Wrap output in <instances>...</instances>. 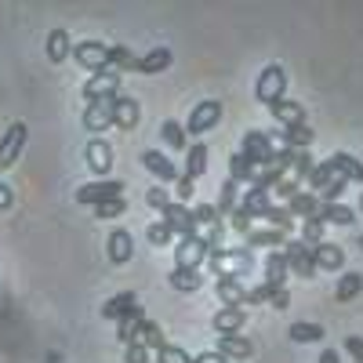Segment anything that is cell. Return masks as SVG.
I'll return each instance as SVG.
<instances>
[{"label":"cell","instance_id":"6f0895ef","mask_svg":"<svg viewBox=\"0 0 363 363\" xmlns=\"http://www.w3.org/2000/svg\"><path fill=\"white\" fill-rule=\"evenodd\" d=\"M269 306H272V309H287V306H291V294H287V287H280V291H272V298H269Z\"/></svg>","mask_w":363,"mask_h":363},{"label":"cell","instance_id":"b9f144b4","mask_svg":"<svg viewBox=\"0 0 363 363\" xmlns=\"http://www.w3.org/2000/svg\"><path fill=\"white\" fill-rule=\"evenodd\" d=\"M66 55H69V33L66 29H55V33L48 37V58L51 62H62Z\"/></svg>","mask_w":363,"mask_h":363},{"label":"cell","instance_id":"ee69618b","mask_svg":"<svg viewBox=\"0 0 363 363\" xmlns=\"http://www.w3.org/2000/svg\"><path fill=\"white\" fill-rule=\"evenodd\" d=\"M145 240H149L153 247H171L174 233H171V225H167V222H153V225L145 229Z\"/></svg>","mask_w":363,"mask_h":363},{"label":"cell","instance_id":"d4e9b609","mask_svg":"<svg viewBox=\"0 0 363 363\" xmlns=\"http://www.w3.org/2000/svg\"><path fill=\"white\" fill-rule=\"evenodd\" d=\"M135 306H138V294L135 291H120V294H113L106 306H102V316L106 320H120V316H128Z\"/></svg>","mask_w":363,"mask_h":363},{"label":"cell","instance_id":"5b68a950","mask_svg":"<svg viewBox=\"0 0 363 363\" xmlns=\"http://www.w3.org/2000/svg\"><path fill=\"white\" fill-rule=\"evenodd\" d=\"M284 255H287V265H291V277H301V280L316 277V258H313V251L301 244V240H287Z\"/></svg>","mask_w":363,"mask_h":363},{"label":"cell","instance_id":"2e32d148","mask_svg":"<svg viewBox=\"0 0 363 363\" xmlns=\"http://www.w3.org/2000/svg\"><path fill=\"white\" fill-rule=\"evenodd\" d=\"M215 294L222 298V306H233V309H244V301H247V287L240 280H233V277H218Z\"/></svg>","mask_w":363,"mask_h":363},{"label":"cell","instance_id":"30bf717a","mask_svg":"<svg viewBox=\"0 0 363 363\" xmlns=\"http://www.w3.org/2000/svg\"><path fill=\"white\" fill-rule=\"evenodd\" d=\"M73 55H77V62L84 69H91V73L109 69V44H102V40H84V44L73 48Z\"/></svg>","mask_w":363,"mask_h":363},{"label":"cell","instance_id":"d6a6232c","mask_svg":"<svg viewBox=\"0 0 363 363\" xmlns=\"http://www.w3.org/2000/svg\"><path fill=\"white\" fill-rule=\"evenodd\" d=\"M207 157H211V153H207V145H203V142H193V149L186 153V171H182V174L196 182V178L207 171Z\"/></svg>","mask_w":363,"mask_h":363},{"label":"cell","instance_id":"4dcf8cb0","mask_svg":"<svg viewBox=\"0 0 363 363\" xmlns=\"http://www.w3.org/2000/svg\"><path fill=\"white\" fill-rule=\"evenodd\" d=\"M236 207H240V186L233 178H225L222 189H218V200H215V211H218V218H229Z\"/></svg>","mask_w":363,"mask_h":363},{"label":"cell","instance_id":"7c38bea8","mask_svg":"<svg viewBox=\"0 0 363 363\" xmlns=\"http://www.w3.org/2000/svg\"><path fill=\"white\" fill-rule=\"evenodd\" d=\"M106 251H109V262L113 265H128L131 255H135V236L128 229H113L109 240H106Z\"/></svg>","mask_w":363,"mask_h":363},{"label":"cell","instance_id":"52a82bcc","mask_svg":"<svg viewBox=\"0 0 363 363\" xmlns=\"http://www.w3.org/2000/svg\"><path fill=\"white\" fill-rule=\"evenodd\" d=\"M138 160H142V167H145L149 174H153V178L160 182V186H167V182H178V178H182V171L174 167V160H171V157H164L160 149H145V153H142Z\"/></svg>","mask_w":363,"mask_h":363},{"label":"cell","instance_id":"e575fe53","mask_svg":"<svg viewBox=\"0 0 363 363\" xmlns=\"http://www.w3.org/2000/svg\"><path fill=\"white\" fill-rule=\"evenodd\" d=\"M363 291V272H356V269H349L345 277H338V287H335V298L338 301H352L356 294Z\"/></svg>","mask_w":363,"mask_h":363},{"label":"cell","instance_id":"6da1fadb","mask_svg":"<svg viewBox=\"0 0 363 363\" xmlns=\"http://www.w3.org/2000/svg\"><path fill=\"white\" fill-rule=\"evenodd\" d=\"M207 262L218 277H233V280L244 284V277H251V269H255V251H247V247L218 251V255H207Z\"/></svg>","mask_w":363,"mask_h":363},{"label":"cell","instance_id":"74e56055","mask_svg":"<svg viewBox=\"0 0 363 363\" xmlns=\"http://www.w3.org/2000/svg\"><path fill=\"white\" fill-rule=\"evenodd\" d=\"M193 222H196V236L207 233V229H215V225H222L215 203H196V207H193Z\"/></svg>","mask_w":363,"mask_h":363},{"label":"cell","instance_id":"cb8c5ba5","mask_svg":"<svg viewBox=\"0 0 363 363\" xmlns=\"http://www.w3.org/2000/svg\"><path fill=\"white\" fill-rule=\"evenodd\" d=\"M284 207L291 211V218H306V222H309V218L320 215V196H313L309 189H301V193H298L291 203H284Z\"/></svg>","mask_w":363,"mask_h":363},{"label":"cell","instance_id":"7a4b0ae2","mask_svg":"<svg viewBox=\"0 0 363 363\" xmlns=\"http://www.w3.org/2000/svg\"><path fill=\"white\" fill-rule=\"evenodd\" d=\"M284 91H287V69L280 62H269L262 73H258V84H255V99L272 106V102H280L284 99Z\"/></svg>","mask_w":363,"mask_h":363},{"label":"cell","instance_id":"e0dca14e","mask_svg":"<svg viewBox=\"0 0 363 363\" xmlns=\"http://www.w3.org/2000/svg\"><path fill=\"white\" fill-rule=\"evenodd\" d=\"M269 113L280 120V128H298V124H306V106H301V102H291V99L272 102Z\"/></svg>","mask_w":363,"mask_h":363},{"label":"cell","instance_id":"484cf974","mask_svg":"<svg viewBox=\"0 0 363 363\" xmlns=\"http://www.w3.org/2000/svg\"><path fill=\"white\" fill-rule=\"evenodd\" d=\"M313 258H316V269H330V272H338L345 265V251L338 244H327V240L320 247H313Z\"/></svg>","mask_w":363,"mask_h":363},{"label":"cell","instance_id":"7dc6e473","mask_svg":"<svg viewBox=\"0 0 363 363\" xmlns=\"http://www.w3.org/2000/svg\"><path fill=\"white\" fill-rule=\"evenodd\" d=\"M145 203L153 207V211H160V215H164V211H167V207H171L174 200H171V193H167L164 186H153V189H145Z\"/></svg>","mask_w":363,"mask_h":363},{"label":"cell","instance_id":"f1b7e54d","mask_svg":"<svg viewBox=\"0 0 363 363\" xmlns=\"http://www.w3.org/2000/svg\"><path fill=\"white\" fill-rule=\"evenodd\" d=\"M316 222H323V225H352L356 215H352V207H345V203H320Z\"/></svg>","mask_w":363,"mask_h":363},{"label":"cell","instance_id":"9a60e30c","mask_svg":"<svg viewBox=\"0 0 363 363\" xmlns=\"http://www.w3.org/2000/svg\"><path fill=\"white\" fill-rule=\"evenodd\" d=\"M109 124H113V99L87 102V109H84V128H87V131H106Z\"/></svg>","mask_w":363,"mask_h":363},{"label":"cell","instance_id":"f5cc1de1","mask_svg":"<svg viewBox=\"0 0 363 363\" xmlns=\"http://www.w3.org/2000/svg\"><path fill=\"white\" fill-rule=\"evenodd\" d=\"M229 218H233V229H236V233H244V236L251 233V222H255V218H251V211H247V207H236Z\"/></svg>","mask_w":363,"mask_h":363},{"label":"cell","instance_id":"c3c4849f","mask_svg":"<svg viewBox=\"0 0 363 363\" xmlns=\"http://www.w3.org/2000/svg\"><path fill=\"white\" fill-rule=\"evenodd\" d=\"M298 193H301V189H298V182H294L291 174H287L284 182H277V186L269 189V196H277V200H287V203H291V200H294Z\"/></svg>","mask_w":363,"mask_h":363},{"label":"cell","instance_id":"8fae6325","mask_svg":"<svg viewBox=\"0 0 363 363\" xmlns=\"http://www.w3.org/2000/svg\"><path fill=\"white\" fill-rule=\"evenodd\" d=\"M160 222H167L171 225V233L174 236H182V240H189V236H196V222H193V211L186 207V203H171L164 215H160Z\"/></svg>","mask_w":363,"mask_h":363},{"label":"cell","instance_id":"11a10c76","mask_svg":"<svg viewBox=\"0 0 363 363\" xmlns=\"http://www.w3.org/2000/svg\"><path fill=\"white\" fill-rule=\"evenodd\" d=\"M124 363H149V349L145 345H128V352H124Z\"/></svg>","mask_w":363,"mask_h":363},{"label":"cell","instance_id":"1f68e13d","mask_svg":"<svg viewBox=\"0 0 363 363\" xmlns=\"http://www.w3.org/2000/svg\"><path fill=\"white\" fill-rule=\"evenodd\" d=\"M255 174H258V167H255L244 153H233V157H229V178L236 182V186H251Z\"/></svg>","mask_w":363,"mask_h":363},{"label":"cell","instance_id":"5bb4252c","mask_svg":"<svg viewBox=\"0 0 363 363\" xmlns=\"http://www.w3.org/2000/svg\"><path fill=\"white\" fill-rule=\"evenodd\" d=\"M247 323V309H233V306H222L215 316H211V327L218 330V335H240Z\"/></svg>","mask_w":363,"mask_h":363},{"label":"cell","instance_id":"4316f807","mask_svg":"<svg viewBox=\"0 0 363 363\" xmlns=\"http://www.w3.org/2000/svg\"><path fill=\"white\" fill-rule=\"evenodd\" d=\"M160 142H164L167 149H174V153H182V149H189L186 124H178V120H164V124H160Z\"/></svg>","mask_w":363,"mask_h":363},{"label":"cell","instance_id":"7bdbcfd3","mask_svg":"<svg viewBox=\"0 0 363 363\" xmlns=\"http://www.w3.org/2000/svg\"><path fill=\"white\" fill-rule=\"evenodd\" d=\"M298 240H301V244H306L309 251L320 247V244H323V222H316V218L301 222V236H298Z\"/></svg>","mask_w":363,"mask_h":363},{"label":"cell","instance_id":"4fadbf2b","mask_svg":"<svg viewBox=\"0 0 363 363\" xmlns=\"http://www.w3.org/2000/svg\"><path fill=\"white\" fill-rule=\"evenodd\" d=\"M138 120H142V106H138L131 95H116V99H113V124H116V128L131 131Z\"/></svg>","mask_w":363,"mask_h":363},{"label":"cell","instance_id":"d590c367","mask_svg":"<svg viewBox=\"0 0 363 363\" xmlns=\"http://www.w3.org/2000/svg\"><path fill=\"white\" fill-rule=\"evenodd\" d=\"M22 142H26V128H22V124H15V128H11V135L4 138V145H0V167H8V164L15 160V153L22 149Z\"/></svg>","mask_w":363,"mask_h":363},{"label":"cell","instance_id":"8992f818","mask_svg":"<svg viewBox=\"0 0 363 363\" xmlns=\"http://www.w3.org/2000/svg\"><path fill=\"white\" fill-rule=\"evenodd\" d=\"M120 193H124V182H116V178H102V182H91V186H80L77 189V203H91V207H99L106 200H116Z\"/></svg>","mask_w":363,"mask_h":363},{"label":"cell","instance_id":"7402d4cb","mask_svg":"<svg viewBox=\"0 0 363 363\" xmlns=\"http://www.w3.org/2000/svg\"><path fill=\"white\" fill-rule=\"evenodd\" d=\"M287 233H280V229H251L247 233V251H255V247H272V251H284V244H287Z\"/></svg>","mask_w":363,"mask_h":363},{"label":"cell","instance_id":"9c48e42d","mask_svg":"<svg viewBox=\"0 0 363 363\" xmlns=\"http://www.w3.org/2000/svg\"><path fill=\"white\" fill-rule=\"evenodd\" d=\"M207 262V244L200 236H189V240H178L174 244V269H200Z\"/></svg>","mask_w":363,"mask_h":363},{"label":"cell","instance_id":"f907efd6","mask_svg":"<svg viewBox=\"0 0 363 363\" xmlns=\"http://www.w3.org/2000/svg\"><path fill=\"white\" fill-rule=\"evenodd\" d=\"M124 207H128V203H124V196H116V200L99 203V207H95V215H99V218H116V215H124Z\"/></svg>","mask_w":363,"mask_h":363},{"label":"cell","instance_id":"ba28073f","mask_svg":"<svg viewBox=\"0 0 363 363\" xmlns=\"http://www.w3.org/2000/svg\"><path fill=\"white\" fill-rule=\"evenodd\" d=\"M116 87H120V73L116 69H99L84 84V99L87 102H102V99H116Z\"/></svg>","mask_w":363,"mask_h":363},{"label":"cell","instance_id":"603a6c76","mask_svg":"<svg viewBox=\"0 0 363 363\" xmlns=\"http://www.w3.org/2000/svg\"><path fill=\"white\" fill-rule=\"evenodd\" d=\"M327 164L345 182H363V160H356L352 153H335V157H327Z\"/></svg>","mask_w":363,"mask_h":363},{"label":"cell","instance_id":"3957f363","mask_svg":"<svg viewBox=\"0 0 363 363\" xmlns=\"http://www.w3.org/2000/svg\"><path fill=\"white\" fill-rule=\"evenodd\" d=\"M218 120H222V102L218 99H203V102L193 106V113L186 120V135H203V131L215 128Z\"/></svg>","mask_w":363,"mask_h":363},{"label":"cell","instance_id":"db71d44e","mask_svg":"<svg viewBox=\"0 0 363 363\" xmlns=\"http://www.w3.org/2000/svg\"><path fill=\"white\" fill-rule=\"evenodd\" d=\"M174 196H178V203L193 200V178H186V174H182V178L174 182Z\"/></svg>","mask_w":363,"mask_h":363},{"label":"cell","instance_id":"680465c9","mask_svg":"<svg viewBox=\"0 0 363 363\" xmlns=\"http://www.w3.org/2000/svg\"><path fill=\"white\" fill-rule=\"evenodd\" d=\"M193 363H233V359H225V356H222V352H215V349H207V352L193 356Z\"/></svg>","mask_w":363,"mask_h":363},{"label":"cell","instance_id":"60d3db41","mask_svg":"<svg viewBox=\"0 0 363 363\" xmlns=\"http://www.w3.org/2000/svg\"><path fill=\"white\" fill-rule=\"evenodd\" d=\"M287 335H291L298 345H306V342H323V327H320V323H291Z\"/></svg>","mask_w":363,"mask_h":363},{"label":"cell","instance_id":"f546056e","mask_svg":"<svg viewBox=\"0 0 363 363\" xmlns=\"http://www.w3.org/2000/svg\"><path fill=\"white\" fill-rule=\"evenodd\" d=\"M167 284H171L174 291H182V294H193V291L203 287V277H200V269H171Z\"/></svg>","mask_w":363,"mask_h":363},{"label":"cell","instance_id":"277c9868","mask_svg":"<svg viewBox=\"0 0 363 363\" xmlns=\"http://www.w3.org/2000/svg\"><path fill=\"white\" fill-rule=\"evenodd\" d=\"M240 153H244L255 167H269L272 157H277V145L269 142L265 131H244V145H240Z\"/></svg>","mask_w":363,"mask_h":363},{"label":"cell","instance_id":"f35d334b","mask_svg":"<svg viewBox=\"0 0 363 363\" xmlns=\"http://www.w3.org/2000/svg\"><path fill=\"white\" fill-rule=\"evenodd\" d=\"M313 171H316L313 153H309V149H298V153H294V164H291V178H294V182H309Z\"/></svg>","mask_w":363,"mask_h":363},{"label":"cell","instance_id":"44dd1931","mask_svg":"<svg viewBox=\"0 0 363 363\" xmlns=\"http://www.w3.org/2000/svg\"><path fill=\"white\" fill-rule=\"evenodd\" d=\"M171 51L167 48H153V51H145L138 62H135V73H145V77H157V73H164L167 66H171Z\"/></svg>","mask_w":363,"mask_h":363},{"label":"cell","instance_id":"bcb514c9","mask_svg":"<svg viewBox=\"0 0 363 363\" xmlns=\"http://www.w3.org/2000/svg\"><path fill=\"white\" fill-rule=\"evenodd\" d=\"M338 174H335V167H330L327 160L323 164H316V171H313V178H309V193L316 196L320 189H327V182H335Z\"/></svg>","mask_w":363,"mask_h":363},{"label":"cell","instance_id":"ac0fdd59","mask_svg":"<svg viewBox=\"0 0 363 363\" xmlns=\"http://www.w3.org/2000/svg\"><path fill=\"white\" fill-rule=\"evenodd\" d=\"M87 167L95 174H106L113 167V145L106 138H91L87 142Z\"/></svg>","mask_w":363,"mask_h":363},{"label":"cell","instance_id":"d6986e66","mask_svg":"<svg viewBox=\"0 0 363 363\" xmlns=\"http://www.w3.org/2000/svg\"><path fill=\"white\" fill-rule=\"evenodd\" d=\"M142 323H145V313H142V306H135L128 316L116 320V338L124 342V345H135L138 335H142Z\"/></svg>","mask_w":363,"mask_h":363},{"label":"cell","instance_id":"91938a15","mask_svg":"<svg viewBox=\"0 0 363 363\" xmlns=\"http://www.w3.org/2000/svg\"><path fill=\"white\" fill-rule=\"evenodd\" d=\"M320 363H342V359H338V349H323Z\"/></svg>","mask_w":363,"mask_h":363},{"label":"cell","instance_id":"ffe728a7","mask_svg":"<svg viewBox=\"0 0 363 363\" xmlns=\"http://www.w3.org/2000/svg\"><path fill=\"white\" fill-rule=\"evenodd\" d=\"M287 277H291L287 255L284 251H269V258H265V284L269 287H287Z\"/></svg>","mask_w":363,"mask_h":363},{"label":"cell","instance_id":"836d02e7","mask_svg":"<svg viewBox=\"0 0 363 363\" xmlns=\"http://www.w3.org/2000/svg\"><path fill=\"white\" fill-rule=\"evenodd\" d=\"M262 222H269V229H280V233H287V236H291V229H294L291 211H287V207H280V203L265 207V211H262Z\"/></svg>","mask_w":363,"mask_h":363},{"label":"cell","instance_id":"9f6ffc18","mask_svg":"<svg viewBox=\"0 0 363 363\" xmlns=\"http://www.w3.org/2000/svg\"><path fill=\"white\" fill-rule=\"evenodd\" d=\"M345 352H349L356 363H363V338H359V335H349V338H345Z\"/></svg>","mask_w":363,"mask_h":363},{"label":"cell","instance_id":"be15d7a7","mask_svg":"<svg viewBox=\"0 0 363 363\" xmlns=\"http://www.w3.org/2000/svg\"><path fill=\"white\" fill-rule=\"evenodd\" d=\"M359 211H363V196H359Z\"/></svg>","mask_w":363,"mask_h":363},{"label":"cell","instance_id":"816d5d0a","mask_svg":"<svg viewBox=\"0 0 363 363\" xmlns=\"http://www.w3.org/2000/svg\"><path fill=\"white\" fill-rule=\"evenodd\" d=\"M272 291H280V287H269V284H258V287H251V291H247V301H244V306H262V301L269 306Z\"/></svg>","mask_w":363,"mask_h":363},{"label":"cell","instance_id":"681fc988","mask_svg":"<svg viewBox=\"0 0 363 363\" xmlns=\"http://www.w3.org/2000/svg\"><path fill=\"white\" fill-rule=\"evenodd\" d=\"M157 363H193V356L186 349H178V345H164L157 352Z\"/></svg>","mask_w":363,"mask_h":363},{"label":"cell","instance_id":"6125c7cd","mask_svg":"<svg viewBox=\"0 0 363 363\" xmlns=\"http://www.w3.org/2000/svg\"><path fill=\"white\" fill-rule=\"evenodd\" d=\"M356 244H359V251H363V236H359V240H356Z\"/></svg>","mask_w":363,"mask_h":363},{"label":"cell","instance_id":"94428289","mask_svg":"<svg viewBox=\"0 0 363 363\" xmlns=\"http://www.w3.org/2000/svg\"><path fill=\"white\" fill-rule=\"evenodd\" d=\"M8 203H11V193H8L4 186H0V207H8Z\"/></svg>","mask_w":363,"mask_h":363},{"label":"cell","instance_id":"f6af8a7d","mask_svg":"<svg viewBox=\"0 0 363 363\" xmlns=\"http://www.w3.org/2000/svg\"><path fill=\"white\" fill-rule=\"evenodd\" d=\"M135 62H138V58H135L128 48H120V44L109 48V69H116V73H120V69H135Z\"/></svg>","mask_w":363,"mask_h":363},{"label":"cell","instance_id":"8d00e7d4","mask_svg":"<svg viewBox=\"0 0 363 363\" xmlns=\"http://www.w3.org/2000/svg\"><path fill=\"white\" fill-rule=\"evenodd\" d=\"M240 207H247L251 211V218H262V211L265 207H272V196H269V189H247L244 193V200H240Z\"/></svg>","mask_w":363,"mask_h":363},{"label":"cell","instance_id":"83f0119b","mask_svg":"<svg viewBox=\"0 0 363 363\" xmlns=\"http://www.w3.org/2000/svg\"><path fill=\"white\" fill-rule=\"evenodd\" d=\"M225 359H247L251 356V342L244 335H218V349Z\"/></svg>","mask_w":363,"mask_h":363},{"label":"cell","instance_id":"ab89813d","mask_svg":"<svg viewBox=\"0 0 363 363\" xmlns=\"http://www.w3.org/2000/svg\"><path fill=\"white\" fill-rule=\"evenodd\" d=\"M138 345L160 352V349L167 345V342H164V327H160V323H153V320H145V323H142V335H138Z\"/></svg>","mask_w":363,"mask_h":363}]
</instances>
